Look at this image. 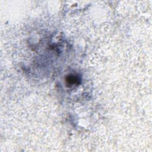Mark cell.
<instances>
[{
  "mask_svg": "<svg viewBox=\"0 0 152 152\" xmlns=\"http://www.w3.org/2000/svg\"><path fill=\"white\" fill-rule=\"evenodd\" d=\"M80 78L78 76L76 75L70 74L66 77L65 78V82L66 84L68 86H72L78 85L80 83Z\"/></svg>",
  "mask_w": 152,
  "mask_h": 152,
  "instance_id": "6da1fadb",
  "label": "cell"
}]
</instances>
